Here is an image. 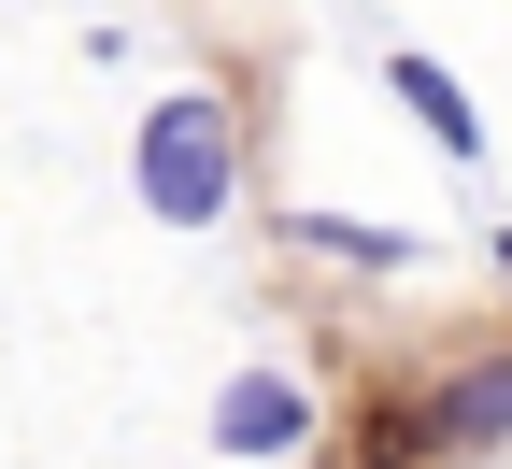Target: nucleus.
Segmentation results:
<instances>
[{
  "mask_svg": "<svg viewBox=\"0 0 512 469\" xmlns=\"http://www.w3.org/2000/svg\"><path fill=\"white\" fill-rule=\"evenodd\" d=\"M214 441H228V455H299V441H313V384H299V370H228Z\"/></svg>",
  "mask_w": 512,
  "mask_h": 469,
  "instance_id": "obj_2",
  "label": "nucleus"
},
{
  "mask_svg": "<svg viewBox=\"0 0 512 469\" xmlns=\"http://www.w3.org/2000/svg\"><path fill=\"white\" fill-rule=\"evenodd\" d=\"M299 242H328V256H356V271H399V256H413L399 228H342V214H299Z\"/></svg>",
  "mask_w": 512,
  "mask_h": 469,
  "instance_id": "obj_5",
  "label": "nucleus"
},
{
  "mask_svg": "<svg viewBox=\"0 0 512 469\" xmlns=\"http://www.w3.org/2000/svg\"><path fill=\"white\" fill-rule=\"evenodd\" d=\"M427 441H456V455H484V441H512V356L498 370H456L427 398Z\"/></svg>",
  "mask_w": 512,
  "mask_h": 469,
  "instance_id": "obj_3",
  "label": "nucleus"
},
{
  "mask_svg": "<svg viewBox=\"0 0 512 469\" xmlns=\"http://www.w3.org/2000/svg\"><path fill=\"white\" fill-rule=\"evenodd\" d=\"M498 271H512V228H498Z\"/></svg>",
  "mask_w": 512,
  "mask_h": 469,
  "instance_id": "obj_6",
  "label": "nucleus"
},
{
  "mask_svg": "<svg viewBox=\"0 0 512 469\" xmlns=\"http://www.w3.org/2000/svg\"><path fill=\"white\" fill-rule=\"evenodd\" d=\"M399 100L427 114V143H441V157H484V128H470V100H456V72H441V57H399Z\"/></svg>",
  "mask_w": 512,
  "mask_h": 469,
  "instance_id": "obj_4",
  "label": "nucleus"
},
{
  "mask_svg": "<svg viewBox=\"0 0 512 469\" xmlns=\"http://www.w3.org/2000/svg\"><path fill=\"white\" fill-rule=\"evenodd\" d=\"M228 185H242V143H228V100H157L143 114V214H171V228H214L228 214Z\"/></svg>",
  "mask_w": 512,
  "mask_h": 469,
  "instance_id": "obj_1",
  "label": "nucleus"
}]
</instances>
